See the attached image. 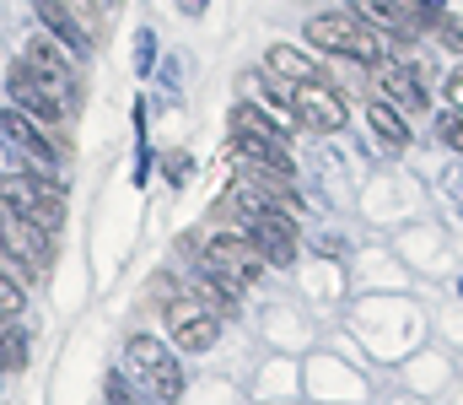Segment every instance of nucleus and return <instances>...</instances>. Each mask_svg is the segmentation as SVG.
Segmentation results:
<instances>
[{"mask_svg": "<svg viewBox=\"0 0 463 405\" xmlns=\"http://www.w3.org/2000/svg\"><path fill=\"white\" fill-rule=\"evenodd\" d=\"M0 255L16 260V265H27L33 275H43L49 260H54V238L38 222H27V217H16V211L0 206Z\"/></svg>", "mask_w": 463, "mask_h": 405, "instance_id": "nucleus-7", "label": "nucleus"}, {"mask_svg": "<svg viewBox=\"0 0 463 405\" xmlns=\"http://www.w3.org/2000/svg\"><path fill=\"white\" fill-rule=\"evenodd\" d=\"M162 313H167V335H173V346L178 352H211L216 341H222V319L194 297V292H178V297H167L162 303Z\"/></svg>", "mask_w": 463, "mask_h": 405, "instance_id": "nucleus-5", "label": "nucleus"}, {"mask_svg": "<svg viewBox=\"0 0 463 405\" xmlns=\"http://www.w3.org/2000/svg\"><path fill=\"white\" fill-rule=\"evenodd\" d=\"M242 87H253V98H264L275 114H291V82H280V76H248Z\"/></svg>", "mask_w": 463, "mask_h": 405, "instance_id": "nucleus-16", "label": "nucleus"}, {"mask_svg": "<svg viewBox=\"0 0 463 405\" xmlns=\"http://www.w3.org/2000/svg\"><path fill=\"white\" fill-rule=\"evenodd\" d=\"M448 103L463 109V71H458V76H448Z\"/></svg>", "mask_w": 463, "mask_h": 405, "instance_id": "nucleus-22", "label": "nucleus"}, {"mask_svg": "<svg viewBox=\"0 0 463 405\" xmlns=\"http://www.w3.org/2000/svg\"><path fill=\"white\" fill-rule=\"evenodd\" d=\"M135 43H140V49H135V65H140V71H151V60H156V38H151V33H140Z\"/></svg>", "mask_w": 463, "mask_h": 405, "instance_id": "nucleus-21", "label": "nucleus"}, {"mask_svg": "<svg viewBox=\"0 0 463 405\" xmlns=\"http://www.w3.org/2000/svg\"><path fill=\"white\" fill-rule=\"evenodd\" d=\"M178 5H184L189 16H200V11H205V0H178Z\"/></svg>", "mask_w": 463, "mask_h": 405, "instance_id": "nucleus-23", "label": "nucleus"}, {"mask_svg": "<svg viewBox=\"0 0 463 405\" xmlns=\"http://www.w3.org/2000/svg\"><path fill=\"white\" fill-rule=\"evenodd\" d=\"M264 255L242 238V233H216L211 244H205V255H200V270H216V275H227L232 286H248V281H259L264 275Z\"/></svg>", "mask_w": 463, "mask_h": 405, "instance_id": "nucleus-8", "label": "nucleus"}, {"mask_svg": "<svg viewBox=\"0 0 463 405\" xmlns=\"http://www.w3.org/2000/svg\"><path fill=\"white\" fill-rule=\"evenodd\" d=\"M33 11H38L43 33L60 38L71 54H92V22L76 16V0H33Z\"/></svg>", "mask_w": 463, "mask_h": 405, "instance_id": "nucleus-11", "label": "nucleus"}, {"mask_svg": "<svg viewBox=\"0 0 463 405\" xmlns=\"http://www.w3.org/2000/svg\"><path fill=\"white\" fill-rule=\"evenodd\" d=\"M232 135H264V140H286V130L259 109V103H237L232 109Z\"/></svg>", "mask_w": 463, "mask_h": 405, "instance_id": "nucleus-15", "label": "nucleus"}, {"mask_svg": "<svg viewBox=\"0 0 463 405\" xmlns=\"http://www.w3.org/2000/svg\"><path fill=\"white\" fill-rule=\"evenodd\" d=\"M0 135H5V140H16V146H22L43 173H54V162H60V157H71V140H65V135L49 130V125H38V120H33V114H22V109H5V114H0Z\"/></svg>", "mask_w": 463, "mask_h": 405, "instance_id": "nucleus-9", "label": "nucleus"}, {"mask_svg": "<svg viewBox=\"0 0 463 405\" xmlns=\"http://www.w3.org/2000/svg\"><path fill=\"white\" fill-rule=\"evenodd\" d=\"M372 87L383 92V103H393V109H404V114L426 109V82H420V71H415L410 60H377V65H372Z\"/></svg>", "mask_w": 463, "mask_h": 405, "instance_id": "nucleus-10", "label": "nucleus"}, {"mask_svg": "<svg viewBox=\"0 0 463 405\" xmlns=\"http://www.w3.org/2000/svg\"><path fill=\"white\" fill-rule=\"evenodd\" d=\"M0 206L54 233L65 222V184L43 168H16V173H0Z\"/></svg>", "mask_w": 463, "mask_h": 405, "instance_id": "nucleus-2", "label": "nucleus"}, {"mask_svg": "<svg viewBox=\"0 0 463 405\" xmlns=\"http://www.w3.org/2000/svg\"><path fill=\"white\" fill-rule=\"evenodd\" d=\"M22 308H27V292L16 286V275H5V270H0V324H5V319H16Z\"/></svg>", "mask_w": 463, "mask_h": 405, "instance_id": "nucleus-17", "label": "nucleus"}, {"mask_svg": "<svg viewBox=\"0 0 463 405\" xmlns=\"http://www.w3.org/2000/svg\"><path fill=\"white\" fill-rule=\"evenodd\" d=\"M291 114H297V125H302V130L335 135V130H345L350 103L340 98V87H329V82L318 76V82H302V87H291Z\"/></svg>", "mask_w": 463, "mask_h": 405, "instance_id": "nucleus-6", "label": "nucleus"}, {"mask_svg": "<svg viewBox=\"0 0 463 405\" xmlns=\"http://www.w3.org/2000/svg\"><path fill=\"white\" fill-rule=\"evenodd\" d=\"M366 120H372V130H377L383 146H393V151H404V146H410V125H404V114H399L393 103H372V109H366Z\"/></svg>", "mask_w": 463, "mask_h": 405, "instance_id": "nucleus-14", "label": "nucleus"}, {"mask_svg": "<svg viewBox=\"0 0 463 405\" xmlns=\"http://www.w3.org/2000/svg\"><path fill=\"white\" fill-rule=\"evenodd\" d=\"M162 173H167V184H178V189H184V184H189V173H194V157L167 151V157H162Z\"/></svg>", "mask_w": 463, "mask_h": 405, "instance_id": "nucleus-18", "label": "nucleus"}, {"mask_svg": "<svg viewBox=\"0 0 463 405\" xmlns=\"http://www.w3.org/2000/svg\"><path fill=\"white\" fill-rule=\"evenodd\" d=\"M458 297H463V281H458Z\"/></svg>", "mask_w": 463, "mask_h": 405, "instance_id": "nucleus-24", "label": "nucleus"}, {"mask_svg": "<svg viewBox=\"0 0 463 405\" xmlns=\"http://www.w3.org/2000/svg\"><path fill=\"white\" fill-rule=\"evenodd\" d=\"M11 368H16V373L27 368V341H22L16 330H5V373H11Z\"/></svg>", "mask_w": 463, "mask_h": 405, "instance_id": "nucleus-20", "label": "nucleus"}, {"mask_svg": "<svg viewBox=\"0 0 463 405\" xmlns=\"http://www.w3.org/2000/svg\"><path fill=\"white\" fill-rule=\"evenodd\" d=\"M22 60H27V65H33L38 76H49V82H60V87H76V65H71V49H65L60 38H49V33L27 38Z\"/></svg>", "mask_w": 463, "mask_h": 405, "instance_id": "nucleus-12", "label": "nucleus"}, {"mask_svg": "<svg viewBox=\"0 0 463 405\" xmlns=\"http://www.w3.org/2000/svg\"><path fill=\"white\" fill-rule=\"evenodd\" d=\"M5 92H11V103H16L22 114H33V120L49 125V130H60V120L71 114V98H76V87H60V82L38 76L22 54H16L11 71H5Z\"/></svg>", "mask_w": 463, "mask_h": 405, "instance_id": "nucleus-3", "label": "nucleus"}, {"mask_svg": "<svg viewBox=\"0 0 463 405\" xmlns=\"http://www.w3.org/2000/svg\"><path fill=\"white\" fill-rule=\"evenodd\" d=\"M124 368H129L156 400H178V395H184V368H178V357H173L156 335H129V341H124Z\"/></svg>", "mask_w": 463, "mask_h": 405, "instance_id": "nucleus-4", "label": "nucleus"}, {"mask_svg": "<svg viewBox=\"0 0 463 405\" xmlns=\"http://www.w3.org/2000/svg\"><path fill=\"white\" fill-rule=\"evenodd\" d=\"M437 135H442V146L463 151V109H448V114L437 120Z\"/></svg>", "mask_w": 463, "mask_h": 405, "instance_id": "nucleus-19", "label": "nucleus"}, {"mask_svg": "<svg viewBox=\"0 0 463 405\" xmlns=\"http://www.w3.org/2000/svg\"><path fill=\"white\" fill-rule=\"evenodd\" d=\"M264 71L280 76V82H291V87L318 82V60H307L297 43H269V49H264Z\"/></svg>", "mask_w": 463, "mask_h": 405, "instance_id": "nucleus-13", "label": "nucleus"}, {"mask_svg": "<svg viewBox=\"0 0 463 405\" xmlns=\"http://www.w3.org/2000/svg\"><path fill=\"white\" fill-rule=\"evenodd\" d=\"M307 43H318L324 54H340V60H355V65H377L383 49H388V33L372 27L361 11H318L307 16Z\"/></svg>", "mask_w": 463, "mask_h": 405, "instance_id": "nucleus-1", "label": "nucleus"}]
</instances>
